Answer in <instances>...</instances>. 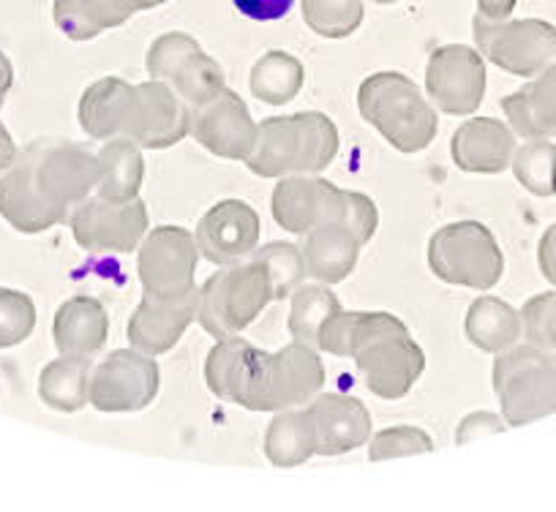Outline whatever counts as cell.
<instances>
[{"instance_id":"obj_1","label":"cell","mask_w":556,"mask_h":512,"mask_svg":"<svg viewBox=\"0 0 556 512\" xmlns=\"http://www.w3.org/2000/svg\"><path fill=\"white\" fill-rule=\"evenodd\" d=\"M207 391L249 412H285L312 401L325 384L317 346L292 341L278 351H262L249 341L229 335L207 351Z\"/></svg>"},{"instance_id":"obj_2","label":"cell","mask_w":556,"mask_h":512,"mask_svg":"<svg viewBox=\"0 0 556 512\" xmlns=\"http://www.w3.org/2000/svg\"><path fill=\"white\" fill-rule=\"evenodd\" d=\"M99 183V153L74 142L41 140L0 175V216L25 234L68 221Z\"/></svg>"},{"instance_id":"obj_3","label":"cell","mask_w":556,"mask_h":512,"mask_svg":"<svg viewBox=\"0 0 556 512\" xmlns=\"http://www.w3.org/2000/svg\"><path fill=\"white\" fill-rule=\"evenodd\" d=\"M79 126L93 140H131L148 151H164L189 137L191 110L169 85H128L104 77L79 99Z\"/></svg>"},{"instance_id":"obj_4","label":"cell","mask_w":556,"mask_h":512,"mask_svg":"<svg viewBox=\"0 0 556 512\" xmlns=\"http://www.w3.org/2000/svg\"><path fill=\"white\" fill-rule=\"evenodd\" d=\"M317 349L352 357L368 391L384 401H399L426 371L424 349L409 328L384 311H339L325 322Z\"/></svg>"},{"instance_id":"obj_5","label":"cell","mask_w":556,"mask_h":512,"mask_svg":"<svg viewBox=\"0 0 556 512\" xmlns=\"http://www.w3.org/2000/svg\"><path fill=\"white\" fill-rule=\"evenodd\" d=\"M339 153V128L323 112L267 117L260 123L256 142L245 167L260 178L317 175Z\"/></svg>"},{"instance_id":"obj_6","label":"cell","mask_w":556,"mask_h":512,"mask_svg":"<svg viewBox=\"0 0 556 512\" xmlns=\"http://www.w3.org/2000/svg\"><path fill=\"white\" fill-rule=\"evenodd\" d=\"M270 210L278 227L292 234H306L323 223H344L363 243L374 238L379 223L371 196L344 191L314 175H290L278 180L270 196Z\"/></svg>"},{"instance_id":"obj_7","label":"cell","mask_w":556,"mask_h":512,"mask_svg":"<svg viewBox=\"0 0 556 512\" xmlns=\"http://www.w3.org/2000/svg\"><path fill=\"white\" fill-rule=\"evenodd\" d=\"M357 110L399 153L426 151L440 128L434 106L401 72H377L363 79Z\"/></svg>"},{"instance_id":"obj_8","label":"cell","mask_w":556,"mask_h":512,"mask_svg":"<svg viewBox=\"0 0 556 512\" xmlns=\"http://www.w3.org/2000/svg\"><path fill=\"white\" fill-rule=\"evenodd\" d=\"M276 300L273 281L262 259L224 265L197 295V322L213 338H229L249 328Z\"/></svg>"},{"instance_id":"obj_9","label":"cell","mask_w":556,"mask_h":512,"mask_svg":"<svg viewBox=\"0 0 556 512\" xmlns=\"http://www.w3.org/2000/svg\"><path fill=\"white\" fill-rule=\"evenodd\" d=\"M494 391L510 428L556 414V351L510 346L494 362Z\"/></svg>"},{"instance_id":"obj_10","label":"cell","mask_w":556,"mask_h":512,"mask_svg":"<svg viewBox=\"0 0 556 512\" xmlns=\"http://www.w3.org/2000/svg\"><path fill=\"white\" fill-rule=\"evenodd\" d=\"M429 268L445 284L491 290L505 273V256L485 223L456 221L431 234Z\"/></svg>"},{"instance_id":"obj_11","label":"cell","mask_w":556,"mask_h":512,"mask_svg":"<svg viewBox=\"0 0 556 512\" xmlns=\"http://www.w3.org/2000/svg\"><path fill=\"white\" fill-rule=\"evenodd\" d=\"M475 44L502 72L516 77H538L556 63V25L543 20H472Z\"/></svg>"},{"instance_id":"obj_12","label":"cell","mask_w":556,"mask_h":512,"mask_svg":"<svg viewBox=\"0 0 556 512\" xmlns=\"http://www.w3.org/2000/svg\"><path fill=\"white\" fill-rule=\"evenodd\" d=\"M146 63L148 74L169 85L189 110L207 104L227 88L222 66L202 52L200 41L178 30L159 36L148 50Z\"/></svg>"},{"instance_id":"obj_13","label":"cell","mask_w":556,"mask_h":512,"mask_svg":"<svg viewBox=\"0 0 556 512\" xmlns=\"http://www.w3.org/2000/svg\"><path fill=\"white\" fill-rule=\"evenodd\" d=\"M200 248L184 227H156L139 243V281L146 297L173 300L194 292V273Z\"/></svg>"},{"instance_id":"obj_14","label":"cell","mask_w":556,"mask_h":512,"mask_svg":"<svg viewBox=\"0 0 556 512\" xmlns=\"http://www.w3.org/2000/svg\"><path fill=\"white\" fill-rule=\"evenodd\" d=\"M159 366L151 355L117 349L90 373V404L106 414L142 412L156 401Z\"/></svg>"},{"instance_id":"obj_15","label":"cell","mask_w":556,"mask_h":512,"mask_svg":"<svg viewBox=\"0 0 556 512\" xmlns=\"http://www.w3.org/2000/svg\"><path fill=\"white\" fill-rule=\"evenodd\" d=\"M74 240L79 248L90 254H128L139 248L148 234V207L146 202H110L104 196L85 200L68 216Z\"/></svg>"},{"instance_id":"obj_16","label":"cell","mask_w":556,"mask_h":512,"mask_svg":"<svg viewBox=\"0 0 556 512\" xmlns=\"http://www.w3.org/2000/svg\"><path fill=\"white\" fill-rule=\"evenodd\" d=\"M426 90L445 115H475L485 95V63L467 44H445L431 52L426 66Z\"/></svg>"},{"instance_id":"obj_17","label":"cell","mask_w":556,"mask_h":512,"mask_svg":"<svg viewBox=\"0 0 556 512\" xmlns=\"http://www.w3.org/2000/svg\"><path fill=\"white\" fill-rule=\"evenodd\" d=\"M189 131L213 156L227 158V162H245L254 151L260 126L251 117L245 101L224 88L216 99L191 112Z\"/></svg>"},{"instance_id":"obj_18","label":"cell","mask_w":556,"mask_h":512,"mask_svg":"<svg viewBox=\"0 0 556 512\" xmlns=\"http://www.w3.org/2000/svg\"><path fill=\"white\" fill-rule=\"evenodd\" d=\"M197 248L207 263L235 265L251 256L260 243V216L243 200H222L197 223Z\"/></svg>"},{"instance_id":"obj_19","label":"cell","mask_w":556,"mask_h":512,"mask_svg":"<svg viewBox=\"0 0 556 512\" xmlns=\"http://www.w3.org/2000/svg\"><path fill=\"white\" fill-rule=\"evenodd\" d=\"M197 295L200 290L173 300L142 297L128 319V341L134 349L151 357L173 349L197 319Z\"/></svg>"},{"instance_id":"obj_20","label":"cell","mask_w":556,"mask_h":512,"mask_svg":"<svg viewBox=\"0 0 556 512\" xmlns=\"http://www.w3.org/2000/svg\"><path fill=\"white\" fill-rule=\"evenodd\" d=\"M453 162L472 175H500L510 167L516 137L496 117H472L453 135Z\"/></svg>"},{"instance_id":"obj_21","label":"cell","mask_w":556,"mask_h":512,"mask_svg":"<svg viewBox=\"0 0 556 512\" xmlns=\"http://www.w3.org/2000/svg\"><path fill=\"white\" fill-rule=\"evenodd\" d=\"M308 414L317 428V456H344L366 445L371 436V414L352 396L330 393L314 398Z\"/></svg>"},{"instance_id":"obj_22","label":"cell","mask_w":556,"mask_h":512,"mask_svg":"<svg viewBox=\"0 0 556 512\" xmlns=\"http://www.w3.org/2000/svg\"><path fill=\"white\" fill-rule=\"evenodd\" d=\"M363 245L366 243L344 223H323L312 229L301 248L306 276L319 284H341L355 270Z\"/></svg>"},{"instance_id":"obj_23","label":"cell","mask_w":556,"mask_h":512,"mask_svg":"<svg viewBox=\"0 0 556 512\" xmlns=\"http://www.w3.org/2000/svg\"><path fill=\"white\" fill-rule=\"evenodd\" d=\"M513 131L527 140L556 137V63L540 72L529 85L502 99Z\"/></svg>"},{"instance_id":"obj_24","label":"cell","mask_w":556,"mask_h":512,"mask_svg":"<svg viewBox=\"0 0 556 512\" xmlns=\"http://www.w3.org/2000/svg\"><path fill=\"white\" fill-rule=\"evenodd\" d=\"M52 335H55V346L61 355H99L110 338L106 308L93 297H72L58 308Z\"/></svg>"},{"instance_id":"obj_25","label":"cell","mask_w":556,"mask_h":512,"mask_svg":"<svg viewBox=\"0 0 556 512\" xmlns=\"http://www.w3.org/2000/svg\"><path fill=\"white\" fill-rule=\"evenodd\" d=\"M146 180V158L137 142L131 140H106L99 153V183L96 191L110 202L137 200L139 189Z\"/></svg>"},{"instance_id":"obj_26","label":"cell","mask_w":556,"mask_h":512,"mask_svg":"<svg viewBox=\"0 0 556 512\" xmlns=\"http://www.w3.org/2000/svg\"><path fill=\"white\" fill-rule=\"evenodd\" d=\"M464 330H467L469 344L478 346L480 351H489V355H500V351L510 349L523 335L521 313L507 306L505 300H500V297L475 300L469 306Z\"/></svg>"},{"instance_id":"obj_27","label":"cell","mask_w":556,"mask_h":512,"mask_svg":"<svg viewBox=\"0 0 556 512\" xmlns=\"http://www.w3.org/2000/svg\"><path fill=\"white\" fill-rule=\"evenodd\" d=\"M90 357L63 355L52 360L39 376V398L55 412H79L90 404Z\"/></svg>"},{"instance_id":"obj_28","label":"cell","mask_w":556,"mask_h":512,"mask_svg":"<svg viewBox=\"0 0 556 512\" xmlns=\"http://www.w3.org/2000/svg\"><path fill=\"white\" fill-rule=\"evenodd\" d=\"M265 456L278 469L301 466L308 458L317 456V428L308 409L303 412L285 409L276 414V420L267 425Z\"/></svg>"},{"instance_id":"obj_29","label":"cell","mask_w":556,"mask_h":512,"mask_svg":"<svg viewBox=\"0 0 556 512\" xmlns=\"http://www.w3.org/2000/svg\"><path fill=\"white\" fill-rule=\"evenodd\" d=\"M52 17L72 41H90L104 30L128 23L131 14L117 0H55Z\"/></svg>"},{"instance_id":"obj_30","label":"cell","mask_w":556,"mask_h":512,"mask_svg":"<svg viewBox=\"0 0 556 512\" xmlns=\"http://www.w3.org/2000/svg\"><path fill=\"white\" fill-rule=\"evenodd\" d=\"M303 63L295 55L281 50H273L262 55L251 68V93L260 101L273 106H285L301 93L303 88Z\"/></svg>"},{"instance_id":"obj_31","label":"cell","mask_w":556,"mask_h":512,"mask_svg":"<svg viewBox=\"0 0 556 512\" xmlns=\"http://www.w3.org/2000/svg\"><path fill=\"white\" fill-rule=\"evenodd\" d=\"M341 311V303L328 286L323 284H301L292 292V311H290V333L295 341L308 346H317L319 333L325 322L333 313Z\"/></svg>"},{"instance_id":"obj_32","label":"cell","mask_w":556,"mask_h":512,"mask_svg":"<svg viewBox=\"0 0 556 512\" xmlns=\"http://www.w3.org/2000/svg\"><path fill=\"white\" fill-rule=\"evenodd\" d=\"M516 180L534 196H556V145L545 140H529L513 153Z\"/></svg>"},{"instance_id":"obj_33","label":"cell","mask_w":556,"mask_h":512,"mask_svg":"<svg viewBox=\"0 0 556 512\" xmlns=\"http://www.w3.org/2000/svg\"><path fill=\"white\" fill-rule=\"evenodd\" d=\"M363 0H303V20L323 39H346L363 23Z\"/></svg>"},{"instance_id":"obj_34","label":"cell","mask_w":556,"mask_h":512,"mask_svg":"<svg viewBox=\"0 0 556 512\" xmlns=\"http://www.w3.org/2000/svg\"><path fill=\"white\" fill-rule=\"evenodd\" d=\"M256 259L267 268L273 281V295L276 300H287L292 292L301 286L306 276V263H303V251L292 243H270L256 251Z\"/></svg>"},{"instance_id":"obj_35","label":"cell","mask_w":556,"mask_h":512,"mask_svg":"<svg viewBox=\"0 0 556 512\" xmlns=\"http://www.w3.org/2000/svg\"><path fill=\"white\" fill-rule=\"evenodd\" d=\"M36 328V306L25 292L0 286V349H12L30 338Z\"/></svg>"},{"instance_id":"obj_36","label":"cell","mask_w":556,"mask_h":512,"mask_svg":"<svg viewBox=\"0 0 556 512\" xmlns=\"http://www.w3.org/2000/svg\"><path fill=\"white\" fill-rule=\"evenodd\" d=\"M434 450V441L426 431L420 428H388L382 434H377L368 447V461H393V458H409V456H426V452Z\"/></svg>"},{"instance_id":"obj_37","label":"cell","mask_w":556,"mask_h":512,"mask_svg":"<svg viewBox=\"0 0 556 512\" xmlns=\"http://www.w3.org/2000/svg\"><path fill=\"white\" fill-rule=\"evenodd\" d=\"M521 330L532 346L556 351V292H543L521 308Z\"/></svg>"},{"instance_id":"obj_38","label":"cell","mask_w":556,"mask_h":512,"mask_svg":"<svg viewBox=\"0 0 556 512\" xmlns=\"http://www.w3.org/2000/svg\"><path fill=\"white\" fill-rule=\"evenodd\" d=\"M232 3L243 17L256 20V23H273V20L287 17L290 9L295 7V0H232Z\"/></svg>"},{"instance_id":"obj_39","label":"cell","mask_w":556,"mask_h":512,"mask_svg":"<svg viewBox=\"0 0 556 512\" xmlns=\"http://www.w3.org/2000/svg\"><path fill=\"white\" fill-rule=\"evenodd\" d=\"M502 428H505V425H502L494 414H489V412L469 414V418L462 423V428H458L456 439H458V445H467V441L480 439V436H485V434H500Z\"/></svg>"},{"instance_id":"obj_40","label":"cell","mask_w":556,"mask_h":512,"mask_svg":"<svg viewBox=\"0 0 556 512\" xmlns=\"http://www.w3.org/2000/svg\"><path fill=\"white\" fill-rule=\"evenodd\" d=\"M538 265L540 273L545 276V281L556 286V223H551V227L545 229L543 238H540Z\"/></svg>"},{"instance_id":"obj_41","label":"cell","mask_w":556,"mask_h":512,"mask_svg":"<svg viewBox=\"0 0 556 512\" xmlns=\"http://www.w3.org/2000/svg\"><path fill=\"white\" fill-rule=\"evenodd\" d=\"M518 0H478V7L483 17H491V20H505L510 17L513 9H516Z\"/></svg>"},{"instance_id":"obj_42","label":"cell","mask_w":556,"mask_h":512,"mask_svg":"<svg viewBox=\"0 0 556 512\" xmlns=\"http://www.w3.org/2000/svg\"><path fill=\"white\" fill-rule=\"evenodd\" d=\"M14 158H17V145H14L12 135H9V128L0 120V175L12 167Z\"/></svg>"},{"instance_id":"obj_43","label":"cell","mask_w":556,"mask_h":512,"mask_svg":"<svg viewBox=\"0 0 556 512\" xmlns=\"http://www.w3.org/2000/svg\"><path fill=\"white\" fill-rule=\"evenodd\" d=\"M14 88V66L3 52H0V101L7 99L9 90Z\"/></svg>"},{"instance_id":"obj_44","label":"cell","mask_w":556,"mask_h":512,"mask_svg":"<svg viewBox=\"0 0 556 512\" xmlns=\"http://www.w3.org/2000/svg\"><path fill=\"white\" fill-rule=\"evenodd\" d=\"M128 14H137V12H148V9H156L164 7L167 0H117Z\"/></svg>"},{"instance_id":"obj_45","label":"cell","mask_w":556,"mask_h":512,"mask_svg":"<svg viewBox=\"0 0 556 512\" xmlns=\"http://www.w3.org/2000/svg\"><path fill=\"white\" fill-rule=\"evenodd\" d=\"M374 3H382V7H393V3H399V0H374Z\"/></svg>"}]
</instances>
